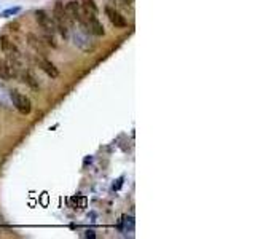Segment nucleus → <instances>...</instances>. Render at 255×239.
<instances>
[{
    "label": "nucleus",
    "instance_id": "f257e3e1",
    "mask_svg": "<svg viewBox=\"0 0 255 239\" xmlns=\"http://www.w3.org/2000/svg\"><path fill=\"white\" fill-rule=\"evenodd\" d=\"M35 19L38 26L42 27V32H43V40L48 45H51L53 48H56V24L53 21V18L48 16L43 10H37L35 11Z\"/></svg>",
    "mask_w": 255,
    "mask_h": 239
},
{
    "label": "nucleus",
    "instance_id": "f03ea898",
    "mask_svg": "<svg viewBox=\"0 0 255 239\" xmlns=\"http://www.w3.org/2000/svg\"><path fill=\"white\" fill-rule=\"evenodd\" d=\"M53 21H55V24H56V31L61 34L64 38L69 37V27L73 23H72V19L69 18V15H67L63 2H56L55 11H53Z\"/></svg>",
    "mask_w": 255,
    "mask_h": 239
},
{
    "label": "nucleus",
    "instance_id": "7ed1b4c3",
    "mask_svg": "<svg viewBox=\"0 0 255 239\" xmlns=\"http://www.w3.org/2000/svg\"><path fill=\"white\" fill-rule=\"evenodd\" d=\"M67 15L72 19V23H80L83 27H85V15H83V6L77 0H70V2H67V5L64 6Z\"/></svg>",
    "mask_w": 255,
    "mask_h": 239
},
{
    "label": "nucleus",
    "instance_id": "20e7f679",
    "mask_svg": "<svg viewBox=\"0 0 255 239\" xmlns=\"http://www.w3.org/2000/svg\"><path fill=\"white\" fill-rule=\"evenodd\" d=\"M0 45H2V50L6 54V58L11 61H18L19 63V59H21V51H19L18 45L13 42L10 37H6V35L0 37Z\"/></svg>",
    "mask_w": 255,
    "mask_h": 239
},
{
    "label": "nucleus",
    "instance_id": "39448f33",
    "mask_svg": "<svg viewBox=\"0 0 255 239\" xmlns=\"http://www.w3.org/2000/svg\"><path fill=\"white\" fill-rule=\"evenodd\" d=\"M10 98L13 101V105L16 107L18 112H21L23 115H29L32 112V104L29 98H26L24 94L18 93V91H10Z\"/></svg>",
    "mask_w": 255,
    "mask_h": 239
},
{
    "label": "nucleus",
    "instance_id": "423d86ee",
    "mask_svg": "<svg viewBox=\"0 0 255 239\" xmlns=\"http://www.w3.org/2000/svg\"><path fill=\"white\" fill-rule=\"evenodd\" d=\"M105 15L107 18H109V21L117 27V29H125V27L128 26V21L126 18L120 13V10L113 8V6H105Z\"/></svg>",
    "mask_w": 255,
    "mask_h": 239
},
{
    "label": "nucleus",
    "instance_id": "0eeeda50",
    "mask_svg": "<svg viewBox=\"0 0 255 239\" xmlns=\"http://www.w3.org/2000/svg\"><path fill=\"white\" fill-rule=\"evenodd\" d=\"M37 63H38V67L42 69L48 77L51 78H58L59 77V70L56 69V66L51 63V61L45 59V58H37Z\"/></svg>",
    "mask_w": 255,
    "mask_h": 239
},
{
    "label": "nucleus",
    "instance_id": "6e6552de",
    "mask_svg": "<svg viewBox=\"0 0 255 239\" xmlns=\"http://www.w3.org/2000/svg\"><path fill=\"white\" fill-rule=\"evenodd\" d=\"M28 43L31 48H33V51L37 54H40V56H46V46L42 38H38L37 35H33V34H28Z\"/></svg>",
    "mask_w": 255,
    "mask_h": 239
},
{
    "label": "nucleus",
    "instance_id": "1a4fd4ad",
    "mask_svg": "<svg viewBox=\"0 0 255 239\" xmlns=\"http://www.w3.org/2000/svg\"><path fill=\"white\" fill-rule=\"evenodd\" d=\"M21 77H23V81H24V83L29 85V86L32 88V90H38V80L35 78V75H33L31 70H24Z\"/></svg>",
    "mask_w": 255,
    "mask_h": 239
},
{
    "label": "nucleus",
    "instance_id": "9d476101",
    "mask_svg": "<svg viewBox=\"0 0 255 239\" xmlns=\"http://www.w3.org/2000/svg\"><path fill=\"white\" fill-rule=\"evenodd\" d=\"M110 3L113 5V8L128 11L131 8V0H110Z\"/></svg>",
    "mask_w": 255,
    "mask_h": 239
},
{
    "label": "nucleus",
    "instance_id": "9b49d317",
    "mask_svg": "<svg viewBox=\"0 0 255 239\" xmlns=\"http://www.w3.org/2000/svg\"><path fill=\"white\" fill-rule=\"evenodd\" d=\"M82 6L83 8H86V10H91V11H95V13H97V5L95 3V0H82Z\"/></svg>",
    "mask_w": 255,
    "mask_h": 239
},
{
    "label": "nucleus",
    "instance_id": "f8f14e48",
    "mask_svg": "<svg viewBox=\"0 0 255 239\" xmlns=\"http://www.w3.org/2000/svg\"><path fill=\"white\" fill-rule=\"evenodd\" d=\"M0 78H3V80H8V70H6V63L5 61L0 58Z\"/></svg>",
    "mask_w": 255,
    "mask_h": 239
}]
</instances>
